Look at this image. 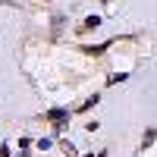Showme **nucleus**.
Listing matches in <instances>:
<instances>
[{"label": "nucleus", "mask_w": 157, "mask_h": 157, "mask_svg": "<svg viewBox=\"0 0 157 157\" xmlns=\"http://www.w3.org/2000/svg\"><path fill=\"white\" fill-rule=\"evenodd\" d=\"M47 116H50V120H54V126H63V120H66L69 113H66V110H50Z\"/></svg>", "instance_id": "1"}, {"label": "nucleus", "mask_w": 157, "mask_h": 157, "mask_svg": "<svg viewBox=\"0 0 157 157\" xmlns=\"http://www.w3.org/2000/svg\"><path fill=\"white\" fill-rule=\"evenodd\" d=\"M94 25H101V19H98V16H88V19L82 22V29H94Z\"/></svg>", "instance_id": "2"}, {"label": "nucleus", "mask_w": 157, "mask_h": 157, "mask_svg": "<svg viewBox=\"0 0 157 157\" xmlns=\"http://www.w3.org/2000/svg\"><path fill=\"white\" fill-rule=\"evenodd\" d=\"M104 3H107V0H104Z\"/></svg>", "instance_id": "3"}]
</instances>
